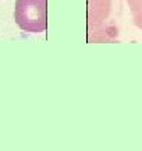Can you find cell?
<instances>
[{
	"label": "cell",
	"instance_id": "cell-1",
	"mask_svg": "<svg viewBox=\"0 0 142 151\" xmlns=\"http://www.w3.org/2000/svg\"><path fill=\"white\" fill-rule=\"evenodd\" d=\"M16 24L27 32H43L48 27V0H17Z\"/></svg>",
	"mask_w": 142,
	"mask_h": 151
}]
</instances>
